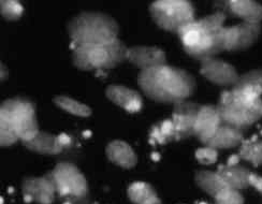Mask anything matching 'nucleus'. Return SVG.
<instances>
[{"mask_svg": "<svg viewBox=\"0 0 262 204\" xmlns=\"http://www.w3.org/2000/svg\"><path fill=\"white\" fill-rule=\"evenodd\" d=\"M138 84L149 99L168 104L187 100L195 89V81L190 73L168 64L141 71Z\"/></svg>", "mask_w": 262, "mask_h": 204, "instance_id": "obj_1", "label": "nucleus"}, {"mask_svg": "<svg viewBox=\"0 0 262 204\" xmlns=\"http://www.w3.org/2000/svg\"><path fill=\"white\" fill-rule=\"evenodd\" d=\"M226 15L218 12L194 20L179 31L183 48L190 57L203 61L226 51L224 23Z\"/></svg>", "mask_w": 262, "mask_h": 204, "instance_id": "obj_2", "label": "nucleus"}, {"mask_svg": "<svg viewBox=\"0 0 262 204\" xmlns=\"http://www.w3.org/2000/svg\"><path fill=\"white\" fill-rule=\"evenodd\" d=\"M67 30L71 39V48L100 46L115 41L119 27L110 15L100 12H82L72 17Z\"/></svg>", "mask_w": 262, "mask_h": 204, "instance_id": "obj_3", "label": "nucleus"}, {"mask_svg": "<svg viewBox=\"0 0 262 204\" xmlns=\"http://www.w3.org/2000/svg\"><path fill=\"white\" fill-rule=\"evenodd\" d=\"M128 48L119 39L100 46L78 47L73 50L72 62L83 71L112 69L127 60Z\"/></svg>", "mask_w": 262, "mask_h": 204, "instance_id": "obj_4", "label": "nucleus"}, {"mask_svg": "<svg viewBox=\"0 0 262 204\" xmlns=\"http://www.w3.org/2000/svg\"><path fill=\"white\" fill-rule=\"evenodd\" d=\"M216 106L223 124L235 127L242 131L262 117V99L248 101L232 90H224Z\"/></svg>", "mask_w": 262, "mask_h": 204, "instance_id": "obj_5", "label": "nucleus"}, {"mask_svg": "<svg viewBox=\"0 0 262 204\" xmlns=\"http://www.w3.org/2000/svg\"><path fill=\"white\" fill-rule=\"evenodd\" d=\"M149 13L157 26L177 32L194 21V9L187 0H157L149 6Z\"/></svg>", "mask_w": 262, "mask_h": 204, "instance_id": "obj_6", "label": "nucleus"}, {"mask_svg": "<svg viewBox=\"0 0 262 204\" xmlns=\"http://www.w3.org/2000/svg\"><path fill=\"white\" fill-rule=\"evenodd\" d=\"M0 120L15 128L21 142L31 140L39 132L35 105L24 98L5 100L0 106Z\"/></svg>", "mask_w": 262, "mask_h": 204, "instance_id": "obj_7", "label": "nucleus"}, {"mask_svg": "<svg viewBox=\"0 0 262 204\" xmlns=\"http://www.w3.org/2000/svg\"><path fill=\"white\" fill-rule=\"evenodd\" d=\"M52 173L59 197H81L90 193L84 174L73 164L59 163L52 170Z\"/></svg>", "mask_w": 262, "mask_h": 204, "instance_id": "obj_8", "label": "nucleus"}, {"mask_svg": "<svg viewBox=\"0 0 262 204\" xmlns=\"http://www.w3.org/2000/svg\"><path fill=\"white\" fill-rule=\"evenodd\" d=\"M21 192L27 203L52 204L57 195L52 171L41 177H25L21 182Z\"/></svg>", "mask_w": 262, "mask_h": 204, "instance_id": "obj_9", "label": "nucleus"}, {"mask_svg": "<svg viewBox=\"0 0 262 204\" xmlns=\"http://www.w3.org/2000/svg\"><path fill=\"white\" fill-rule=\"evenodd\" d=\"M201 107V104L188 100L174 104L171 120L176 127L177 141L194 135V125Z\"/></svg>", "mask_w": 262, "mask_h": 204, "instance_id": "obj_10", "label": "nucleus"}, {"mask_svg": "<svg viewBox=\"0 0 262 204\" xmlns=\"http://www.w3.org/2000/svg\"><path fill=\"white\" fill-rule=\"evenodd\" d=\"M261 32L260 24L242 23L224 28L226 51H242L255 44Z\"/></svg>", "mask_w": 262, "mask_h": 204, "instance_id": "obj_11", "label": "nucleus"}, {"mask_svg": "<svg viewBox=\"0 0 262 204\" xmlns=\"http://www.w3.org/2000/svg\"><path fill=\"white\" fill-rule=\"evenodd\" d=\"M200 73L220 86H233L239 77L232 64L215 57L201 61Z\"/></svg>", "mask_w": 262, "mask_h": 204, "instance_id": "obj_12", "label": "nucleus"}, {"mask_svg": "<svg viewBox=\"0 0 262 204\" xmlns=\"http://www.w3.org/2000/svg\"><path fill=\"white\" fill-rule=\"evenodd\" d=\"M220 12L226 16L232 15L242 18L246 23L260 24L262 20V5L253 0H229L220 2Z\"/></svg>", "mask_w": 262, "mask_h": 204, "instance_id": "obj_13", "label": "nucleus"}, {"mask_svg": "<svg viewBox=\"0 0 262 204\" xmlns=\"http://www.w3.org/2000/svg\"><path fill=\"white\" fill-rule=\"evenodd\" d=\"M127 60L143 71L166 64L167 56L159 48L138 46L128 48Z\"/></svg>", "mask_w": 262, "mask_h": 204, "instance_id": "obj_14", "label": "nucleus"}, {"mask_svg": "<svg viewBox=\"0 0 262 204\" xmlns=\"http://www.w3.org/2000/svg\"><path fill=\"white\" fill-rule=\"evenodd\" d=\"M220 112L215 105H202L194 125V135L206 144L222 125Z\"/></svg>", "mask_w": 262, "mask_h": 204, "instance_id": "obj_15", "label": "nucleus"}, {"mask_svg": "<svg viewBox=\"0 0 262 204\" xmlns=\"http://www.w3.org/2000/svg\"><path fill=\"white\" fill-rule=\"evenodd\" d=\"M231 90L238 97L248 101L261 99L262 69H255L239 75Z\"/></svg>", "mask_w": 262, "mask_h": 204, "instance_id": "obj_16", "label": "nucleus"}, {"mask_svg": "<svg viewBox=\"0 0 262 204\" xmlns=\"http://www.w3.org/2000/svg\"><path fill=\"white\" fill-rule=\"evenodd\" d=\"M105 95L110 101L121 106L128 113H137L143 106V100H142L141 95L137 90L123 85L107 86Z\"/></svg>", "mask_w": 262, "mask_h": 204, "instance_id": "obj_17", "label": "nucleus"}, {"mask_svg": "<svg viewBox=\"0 0 262 204\" xmlns=\"http://www.w3.org/2000/svg\"><path fill=\"white\" fill-rule=\"evenodd\" d=\"M105 155L112 164L123 169L134 168L138 163L137 154L127 142L115 140L107 144Z\"/></svg>", "mask_w": 262, "mask_h": 204, "instance_id": "obj_18", "label": "nucleus"}, {"mask_svg": "<svg viewBox=\"0 0 262 204\" xmlns=\"http://www.w3.org/2000/svg\"><path fill=\"white\" fill-rule=\"evenodd\" d=\"M243 141L244 131L235 127L222 124L205 146H210L215 149H226L242 144Z\"/></svg>", "mask_w": 262, "mask_h": 204, "instance_id": "obj_19", "label": "nucleus"}, {"mask_svg": "<svg viewBox=\"0 0 262 204\" xmlns=\"http://www.w3.org/2000/svg\"><path fill=\"white\" fill-rule=\"evenodd\" d=\"M217 173L222 176L224 182L226 183L227 187L242 190L248 188L249 185V176L252 171L249 169L241 166H227L222 165L218 167Z\"/></svg>", "mask_w": 262, "mask_h": 204, "instance_id": "obj_20", "label": "nucleus"}, {"mask_svg": "<svg viewBox=\"0 0 262 204\" xmlns=\"http://www.w3.org/2000/svg\"><path fill=\"white\" fill-rule=\"evenodd\" d=\"M21 144L31 152L41 155H57L63 149L58 141L57 135L43 131H39L31 140L23 141Z\"/></svg>", "mask_w": 262, "mask_h": 204, "instance_id": "obj_21", "label": "nucleus"}, {"mask_svg": "<svg viewBox=\"0 0 262 204\" xmlns=\"http://www.w3.org/2000/svg\"><path fill=\"white\" fill-rule=\"evenodd\" d=\"M194 182L196 186L213 198H215L222 190L227 188L226 183L222 176L217 173V171L198 170L194 173Z\"/></svg>", "mask_w": 262, "mask_h": 204, "instance_id": "obj_22", "label": "nucleus"}, {"mask_svg": "<svg viewBox=\"0 0 262 204\" xmlns=\"http://www.w3.org/2000/svg\"><path fill=\"white\" fill-rule=\"evenodd\" d=\"M127 195L134 204H152L159 200L154 187L145 182H135L130 184Z\"/></svg>", "mask_w": 262, "mask_h": 204, "instance_id": "obj_23", "label": "nucleus"}, {"mask_svg": "<svg viewBox=\"0 0 262 204\" xmlns=\"http://www.w3.org/2000/svg\"><path fill=\"white\" fill-rule=\"evenodd\" d=\"M176 140V127L172 120H165L158 125L152 126L149 132V143L151 145L166 144Z\"/></svg>", "mask_w": 262, "mask_h": 204, "instance_id": "obj_24", "label": "nucleus"}, {"mask_svg": "<svg viewBox=\"0 0 262 204\" xmlns=\"http://www.w3.org/2000/svg\"><path fill=\"white\" fill-rule=\"evenodd\" d=\"M237 155L255 167L262 166V141H258L257 137L243 141Z\"/></svg>", "mask_w": 262, "mask_h": 204, "instance_id": "obj_25", "label": "nucleus"}, {"mask_svg": "<svg viewBox=\"0 0 262 204\" xmlns=\"http://www.w3.org/2000/svg\"><path fill=\"white\" fill-rule=\"evenodd\" d=\"M54 103L64 112H68L72 115L80 117H89L92 115V109L78 100L72 99L67 96H57L54 98Z\"/></svg>", "mask_w": 262, "mask_h": 204, "instance_id": "obj_26", "label": "nucleus"}, {"mask_svg": "<svg viewBox=\"0 0 262 204\" xmlns=\"http://www.w3.org/2000/svg\"><path fill=\"white\" fill-rule=\"evenodd\" d=\"M0 12L8 20L18 19L24 12V7L16 0H2L0 2Z\"/></svg>", "mask_w": 262, "mask_h": 204, "instance_id": "obj_27", "label": "nucleus"}, {"mask_svg": "<svg viewBox=\"0 0 262 204\" xmlns=\"http://www.w3.org/2000/svg\"><path fill=\"white\" fill-rule=\"evenodd\" d=\"M19 140L15 128L10 123L0 120V144L3 147L15 144Z\"/></svg>", "mask_w": 262, "mask_h": 204, "instance_id": "obj_28", "label": "nucleus"}, {"mask_svg": "<svg viewBox=\"0 0 262 204\" xmlns=\"http://www.w3.org/2000/svg\"><path fill=\"white\" fill-rule=\"evenodd\" d=\"M215 204H244V198L239 190L225 188L214 198Z\"/></svg>", "mask_w": 262, "mask_h": 204, "instance_id": "obj_29", "label": "nucleus"}, {"mask_svg": "<svg viewBox=\"0 0 262 204\" xmlns=\"http://www.w3.org/2000/svg\"><path fill=\"white\" fill-rule=\"evenodd\" d=\"M195 158L202 165H213L217 161L218 152L217 149L210 146L200 147L195 150Z\"/></svg>", "mask_w": 262, "mask_h": 204, "instance_id": "obj_30", "label": "nucleus"}, {"mask_svg": "<svg viewBox=\"0 0 262 204\" xmlns=\"http://www.w3.org/2000/svg\"><path fill=\"white\" fill-rule=\"evenodd\" d=\"M61 204H92L90 193L81 197H66Z\"/></svg>", "mask_w": 262, "mask_h": 204, "instance_id": "obj_31", "label": "nucleus"}, {"mask_svg": "<svg viewBox=\"0 0 262 204\" xmlns=\"http://www.w3.org/2000/svg\"><path fill=\"white\" fill-rule=\"evenodd\" d=\"M249 185L257 189L260 193H262V176L252 172L249 176Z\"/></svg>", "mask_w": 262, "mask_h": 204, "instance_id": "obj_32", "label": "nucleus"}, {"mask_svg": "<svg viewBox=\"0 0 262 204\" xmlns=\"http://www.w3.org/2000/svg\"><path fill=\"white\" fill-rule=\"evenodd\" d=\"M57 138H58V141H59L60 145L63 148L69 147V146L72 145V138L69 134H67V133H60V134L57 135Z\"/></svg>", "mask_w": 262, "mask_h": 204, "instance_id": "obj_33", "label": "nucleus"}, {"mask_svg": "<svg viewBox=\"0 0 262 204\" xmlns=\"http://www.w3.org/2000/svg\"><path fill=\"white\" fill-rule=\"evenodd\" d=\"M8 75H9V71L5 64L2 62V64H0V79H2V81L4 82L5 80L8 79Z\"/></svg>", "mask_w": 262, "mask_h": 204, "instance_id": "obj_34", "label": "nucleus"}, {"mask_svg": "<svg viewBox=\"0 0 262 204\" xmlns=\"http://www.w3.org/2000/svg\"><path fill=\"white\" fill-rule=\"evenodd\" d=\"M241 159L238 155H231L227 160V166H235L238 165V160Z\"/></svg>", "mask_w": 262, "mask_h": 204, "instance_id": "obj_35", "label": "nucleus"}, {"mask_svg": "<svg viewBox=\"0 0 262 204\" xmlns=\"http://www.w3.org/2000/svg\"><path fill=\"white\" fill-rule=\"evenodd\" d=\"M150 158L154 160V161H159V159H160V155L158 154V153H156V152H154L152 153L151 155H150Z\"/></svg>", "mask_w": 262, "mask_h": 204, "instance_id": "obj_36", "label": "nucleus"}, {"mask_svg": "<svg viewBox=\"0 0 262 204\" xmlns=\"http://www.w3.org/2000/svg\"><path fill=\"white\" fill-rule=\"evenodd\" d=\"M83 134H84V137H85V138H89V137H91V135H92V132H91V131H85Z\"/></svg>", "mask_w": 262, "mask_h": 204, "instance_id": "obj_37", "label": "nucleus"}, {"mask_svg": "<svg viewBox=\"0 0 262 204\" xmlns=\"http://www.w3.org/2000/svg\"><path fill=\"white\" fill-rule=\"evenodd\" d=\"M152 204H162V202H161V200H160V199H159V200H158V201H156V202H155V203H152Z\"/></svg>", "mask_w": 262, "mask_h": 204, "instance_id": "obj_38", "label": "nucleus"}, {"mask_svg": "<svg viewBox=\"0 0 262 204\" xmlns=\"http://www.w3.org/2000/svg\"><path fill=\"white\" fill-rule=\"evenodd\" d=\"M199 204H211V203H207V202H200Z\"/></svg>", "mask_w": 262, "mask_h": 204, "instance_id": "obj_39", "label": "nucleus"}, {"mask_svg": "<svg viewBox=\"0 0 262 204\" xmlns=\"http://www.w3.org/2000/svg\"><path fill=\"white\" fill-rule=\"evenodd\" d=\"M261 135H262V130H261Z\"/></svg>", "mask_w": 262, "mask_h": 204, "instance_id": "obj_40", "label": "nucleus"}]
</instances>
